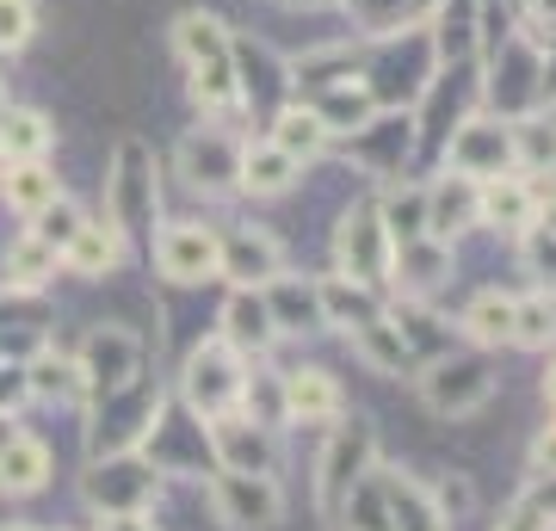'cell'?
<instances>
[{
  "mask_svg": "<svg viewBox=\"0 0 556 531\" xmlns=\"http://www.w3.org/2000/svg\"><path fill=\"white\" fill-rule=\"evenodd\" d=\"M155 266L167 285H204V278H217V229H204V223H167L155 241Z\"/></svg>",
  "mask_w": 556,
  "mask_h": 531,
  "instance_id": "4fadbf2b",
  "label": "cell"
},
{
  "mask_svg": "<svg viewBox=\"0 0 556 531\" xmlns=\"http://www.w3.org/2000/svg\"><path fill=\"white\" fill-rule=\"evenodd\" d=\"M495 531H556V526L532 507V501H514V507L501 513V526H495Z\"/></svg>",
  "mask_w": 556,
  "mask_h": 531,
  "instance_id": "7bdbcfd3",
  "label": "cell"
},
{
  "mask_svg": "<svg viewBox=\"0 0 556 531\" xmlns=\"http://www.w3.org/2000/svg\"><path fill=\"white\" fill-rule=\"evenodd\" d=\"M378 482H383V507H390V531H452L445 513L433 507V494L420 489L415 476L378 470Z\"/></svg>",
  "mask_w": 556,
  "mask_h": 531,
  "instance_id": "cb8c5ba5",
  "label": "cell"
},
{
  "mask_svg": "<svg viewBox=\"0 0 556 531\" xmlns=\"http://www.w3.org/2000/svg\"><path fill=\"white\" fill-rule=\"evenodd\" d=\"M105 223L124 241H142L149 223H155V155H149L142 137H124L118 155H112V174H105Z\"/></svg>",
  "mask_w": 556,
  "mask_h": 531,
  "instance_id": "3957f363",
  "label": "cell"
},
{
  "mask_svg": "<svg viewBox=\"0 0 556 531\" xmlns=\"http://www.w3.org/2000/svg\"><path fill=\"white\" fill-rule=\"evenodd\" d=\"M211 427V457H217V470H248V476H273L278 470V427L254 420V414H217V420H204Z\"/></svg>",
  "mask_w": 556,
  "mask_h": 531,
  "instance_id": "8fae6325",
  "label": "cell"
},
{
  "mask_svg": "<svg viewBox=\"0 0 556 531\" xmlns=\"http://www.w3.org/2000/svg\"><path fill=\"white\" fill-rule=\"evenodd\" d=\"M420 402L439 414V420H470L495 402V371L482 365L477 353H439L427 358V371L415 377Z\"/></svg>",
  "mask_w": 556,
  "mask_h": 531,
  "instance_id": "277c9868",
  "label": "cell"
},
{
  "mask_svg": "<svg viewBox=\"0 0 556 531\" xmlns=\"http://www.w3.org/2000/svg\"><path fill=\"white\" fill-rule=\"evenodd\" d=\"M532 476H556V427L532 439Z\"/></svg>",
  "mask_w": 556,
  "mask_h": 531,
  "instance_id": "f6af8a7d",
  "label": "cell"
},
{
  "mask_svg": "<svg viewBox=\"0 0 556 531\" xmlns=\"http://www.w3.org/2000/svg\"><path fill=\"white\" fill-rule=\"evenodd\" d=\"M298 167L303 161H291L285 149H273V142H241V161H236V186L254 198H278L298 186Z\"/></svg>",
  "mask_w": 556,
  "mask_h": 531,
  "instance_id": "603a6c76",
  "label": "cell"
},
{
  "mask_svg": "<svg viewBox=\"0 0 556 531\" xmlns=\"http://www.w3.org/2000/svg\"><path fill=\"white\" fill-rule=\"evenodd\" d=\"M334 254H340V278H358V285H390V236H383L378 198L353 204L334 229Z\"/></svg>",
  "mask_w": 556,
  "mask_h": 531,
  "instance_id": "9c48e42d",
  "label": "cell"
},
{
  "mask_svg": "<svg viewBox=\"0 0 556 531\" xmlns=\"http://www.w3.org/2000/svg\"><path fill=\"white\" fill-rule=\"evenodd\" d=\"M266 309H273L278 334H321V328H328V321H321V291L303 285V278L278 273L273 285H266Z\"/></svg>",
  "mask_w": 556,
  "mask_h": 531,
  "instance_id": "7402d4cb",
  "label": "cell"
},
{
  "mask_svg": "<svg viewBox=\"0 0 556 531\" xmlns=\"http://www.w3.org/2000/svg\"><path fill=\"white\" fill-rule=\"evenodd\" d=\"M273 149H285L291 161H316L321 149H328V124L316 118V105H285L273 118Z\"/></svg>",
  "mask_w": 556,
  "mask_h": 531,
  "instance_id": "1f68e13d",
  "label": "cell"
},
{
  "mask_svg": "<svg viewBox=\"0 0 556 531\" xmlns=\"http://www.w3.org/2000/svg\"><path fill=\"white\" fill-rule=\"evenodd\" d=\"M0 198L20 211V217H38L43 204H56L62 186L43 161H7V179H0Z\"/></svg>",
  "mask_w": 556,
  "mask_h": 531,
  "instance_id": "f1b7e54d",
  "label": "cell"
},
{
  "mask_svg": "<svg viewBox=\"0 0 556 531\" xmlns=\"http://www.w3.org/2000/svg\"><path fill=\"white\" fill-rule=\"evenodd\" d=\"M353 353L371 365V371H383V377H402L408 365H415V353H408V340H402V328L390 321V315H378V321H365L353 334Z\"/></svg>",
  "mask_w": 556,
  "mask_h": 531,
  "instance_id": "4dcf8cb0",
  "label": "cell"
},
{
  "mask_svg": "<svg viewBox=\"0 0 556 531\" xmlns=\"http://www.w3.org/2000/svg\"><path fill=\"white\" fill-rule=\"evenodd\" d=\"M445 278H452V241L415 236V241H402V248H390V285L402 296H433Z\"/></svg>",
  "mask_w": 556,
  "mask_h": 531,
  "instance_id": "2e32d148",
  "label": "cell"
},
{
  "mask_svg": "<svg viewBox=\"0 0 556 531\" xmlns=\"http://www.w3.org/2000/svg\"><path fill=\"white\" fill-rule=\"evenodd\" d=\"M514 130V167L519 174H556V118L532 112V118L507 124Z\"/></svg>",
  "mask_w": 556,
  "mask_h": 531,
  "instance_id": "d6a6232c",
  "label": "cell"
},
{
  "mask_svg": "<svg viewBox=\"0 0 556 531\" xmlns=\"http://www.w3.org/2000/svg\"><path fill=\"white\" fill-rule=\"evenodd\" d=\"M174 43L186 56V75H192V99L204 112H229L241 99V80H236V43L211 13H186L174 25Z\"/></svg>",
  "mask_w": 556,
  "mask_h": 531,
  "instance_id": "6da1fadb",
  "label": "cell"
},
{
  "mask_svg": "<svg viewBox=\"0 0 556 531\" xmlns=\"http://www.w3.org/2000/svg\"><path fill=\"white\" fill-rule=\"evenodd\" d=\"M211 513L223 531H278L285 526V489L278 476H248V470H217L204 482Z\"/></svg>",
  "mask_w": 556,
  "mask_h": 531,
  "instance_id": "8992f818",
  "label": "cell"
},
{
  "mask_svg": "<svg viewBox=\"0 0 556 531\" xmlns=\"http://www.w3.org/2000/svg\"><path fill=\"white\" fill-rule=\"evenodd\" d=\"M544 402L556 408V358H551V377H544Z\"/></svg>",
  "mask_w": 556,
  "mask_h": 531,
  "instance_id": "681fc988",
  "label": "cell"
},
{
  "mask_svg": "<svg viewBox=\"0 0 556 531\" xmlns=\"http://www.w3.org/2000/svg\"><path fill=\"white\" fill-rule=\"evenodd\" d=\"M31 31H38V0H0V50H7V56L25 50Z\"/></svg>",
  "mask_w": 556,
  "mask_h": 531,
  "instance_id": "f35d334b",
  "label": "cell"
},
{
  "mask_svg": "<svg viewBox=\"0 0 556 531\" xmlns=\"http://www.w3.org/2000/svg\"><path fill=\"white\" fill-rule=\"evenodd\" d=\"M217 273L236 285V291H266L278 273H285V248H278L266 229L241 223L229 236H217Z\"/></svg>",
  "mask_w": 556,
  "mask_h": 531,
  "instance_id": "7c38bea8",
  "label": "cell"
},
{
  "mask_svg": "<svg viewBox=\"0 0 556 531\" xmlns=\"http://www.w3.org/2000/svg\"><path fill=\"white\" fill-rule=\"evenodd\" d=\"M278 408H285V420H303V427H328V420H340V408H346V395H340V383L328 371H285L278 377Z\"/></svg>",
  "mask_w": 556,
  "mask_h": 531,
  "instance_id": "e0dca14e",
  "label": "cell"
},
{
  "mask_svg": "<svg viewBox=\"0 0 556 531\" xmlns=\"http://www.w3.org/2000/svg\"><path fill=\"white\" fill-rule=\"evenodd\" d=\"M427 494H433V507L445 513V526H457V519L470 513V482H464V476H452V482H439V489H427Z\"/></svg>",
  "mask_w": 556,
  "mask_h": 531,
  "instance_id": "ab89813d",
  "label": "cell"
},
{
  "mask_svg": "<svg viewBox=\"0 0 556 531\" xmlns=\"http://www.w3.org/2000/svg\"><path fill=\"white\" fill-rule=\"evenodd\" d=\"M378 217H383V236H390V248L427 236V186H402V192L378 198Z\"/></svg>",
  "mask_w": 556,
  "mask_h": 531,
  "instance_id": "836d02e7",
  "label": "cell"
},
{
  "mask_svg": "<svg viewBox=\"0 0 556 531\" xmlns=\"http://www.w3.org/2000/svg\"><path fill=\"white\" fill-rule=\"evenodd\" d=\"M334 526H340V531H390V507H383V482H378V470H371L353 494H346V501H340Z\"/></svg>",
  "mask_w": 556,
  "mask_h": 531,
  "instance_id": "d590c367",
  "label": "cell"
},
{
  "mask_svg": "<svg viewBox=\"0 0 556 531\" xmlns=\"http://www.w3.org/2000/svg\"><path fill=\"white\" fill-rule=\"evenodd\" d=\"M93 457H112V452H137L142 439L155 433V420L167 414V395L155 390V383H130V390L105 395V402H93Z\"/></svg>",
  "mask_w": 556,
  "mask_h": 531,
  "instance_id": "ba28073f",
  "label": "cell"
},
{
  "mask_svg": "<svg viewBox=\"0 0 556 531\" xmlns=\"http://www.w3.org/2000/svg\"><path fill=\"white\" fill-rule=\"evenodd\" d=\"M223 340L241 358H260L273 346L278 328H273V309H266V291H229V303H223Z\"/></svg>",
  "mask_w": 556,
  "mask_h": 531,
  "instance_id": "ffe728a7",
  "label": "cell"
},
{
  "mask_svg": "<svg viewBox=\"0 0 556 531\" xmlns=\"http://www.w3.org/2000/svg\"><path fill=\"white\" fill-rule=\"evenodd\" d=\"M371 470H378V427H371V420L334 427V433H328V452H321V464H316V507H321L328 526H334L340 501H346Z\"/></svg>",
  "mask_w": 556,
  "mask_h": 531,
  "instance_id": "5b68a950",
  "label": "cell"
},
{
  "mask_svg": "<svg viewBox=\"0 0 556 531\" xmlns=\"http://www.w3.org/2000/svg\"><path fill=\"white\" fill-rule=\"evenodd\" d=\"M0 112H7V99H0Z\"/></svg>",
  "mask_w": 556,
  "mask_h": 531,
  "instance_id": "db71d44e",
  "label": "cell"
},
{
  "mask_svg": "<svg viewBox=\"0 0 556 531\" xmlns=\"http://www.w3.org/2000/svg\"><path fill=\"white\" fill-rule=\"evenodd\" d=\"M124 254H130V241H124L112 223H80L75 241L62 248V266L75 278H112L124 266Z\"/></svg>",
  "mask_w": 556,
  "mask_h": 531,
  "instance_id": "44dd1931",
  "label": "cell"
},
{
  "mask_svg": "<svg viewBox=\"0 0 556 531\" xmlns=\"http://www.w3.org/2000/svg\"><path fill=\"white\" fill-rule=\"evenodd\" d=\"M25 377H31V402H87V383H80L75 353L43 346V353L25 365Z\"/></svg>",
  "mask_w": 556,
  "mask_h": 531,
  "instance_id": "83f0119b",
  "label": "cell"
},
{
  "mask_svg": "<svg viewBox=\"0 0 556 531\" xmlns=\"http://www.w3.org/2000/svg\"><path fill=\"white\" fill-rule=\"evenodd\" d=\"M477 223L489 229H507V236H526L538 223V192L514 174H495V179H477Z\"/></svg>",
  "mask_w": 556,
  "mask_h": 531,
  "instance_id": "ac0fdd59",
  "label": "cell"
},
{
  "mask_svg": "<svg viewBox=\"0 0 556 531\" xmlns=\"http://www.w3.org/2000/svg\"><path fill=\"white\" fill-rule=\"evenodd\" d=\"M75 365H80V383H87V402H105V395L130 390L142 377V340L118 321H100V328H87Z\"/></svg>",
  "mask_w": 556,
  "mask_h": 531,
  "instance_id": "52a82bcc",
  "label": "cell"
},
{
  "mask_svg": "<svg viewBox=\"0 0 556 531\" xmlns=\"http://www.w3.org/2000/svg\"><path fill=\"white\" fill-rule=\"evenodd\" d=\"M0 531H38V526H25V519H7V526H0Z\"/></svg>",
  "mask_w": 556,
  "mask_h": 531,
  "instance_id": "f907efd6",
  "label": "cell"
},
{
  "mask_svg": "<svg viewBox=\"0 0 556 531\" xmlns=\"http://www.w3.org/2000/svg\"><path fill=\"white\" fill-rule=\"evenodd\" d=\"M80 223H87V217H80L75 204H68V198H56V204H43L38 217H31V236H38V241H50V248L62 254V248L75 241V229H80Z\"/></svg>",
  "mask_w": 556,
  "mask_h": 531,
  "instance_id": "74e56055",
  "label": "cell"
},
{
  "mask_svg": "<svg viewBox=\"0 0 556 531\" xmlns=\"http://www.w3.org/2000/svg\"><path fill=\"white\" fill-rule=\"evenodd\" d=\"M241 390H248V358L229 346L223 334L199 340L186 371H179V395L199 420H217V414H236L241 408Z\"/></svg>",
  "mask_w": 556,
  "mask_h": 531,
  "instance_id": "7a4b0ae2",
  "label": "cell"
},
{
  "mask_svg": "<svg viewBox=\"0 0 556 531\" xmlns=\"http://www.w3.org/2000/svg\"><path fill=\"white\" fill-rule=\"evenodd\" d=\"M519 501H532V507H538V513H544V519L556 526V476H532V489L519 494Z\"/></svg>",
  "mask_w": 556,
  "mask_h": 531,
  "instance_id": "ee69618b",
  "label": "cell"
},
{
  "mask_svg": "<svg viewBox=\"0 0 556 531\" xmlns=\"http://www.w3.org/2000/svg\"><path fill=\"white\" fill-rule=\"evenodd\" d=\"M31 402V377L25 365H0V414H20Z\"/></svg>",
  "mask_w": 556,
  "mask_h": 531,
  "instance_id": "b9f144b4",
  "label": "cell"
},
{
  "mask_svg": "<svg viewBox=\"0 0 556 531\" xmlns=\"http://www.w3.org/2000/svg\"><path fill=\"white\" fill-rule=\"evenodd\" d=\"M538 7H544V13H556V0H538Z\"/></svg>",
  "mask_w": 556,
  "mask_h": 531,
  "instance_id": "816d5d0a",
  "label": "cell"
},
{
  "mask_svg": "<svg viewBox=\"0 0 556 531\" xmlns=\"http://www.w3.org/2000/svg\"><path fill=\"white\" fill-rule=\"evenodd\" d=\"M464 229H477V179L470 174H445L427 186V236L457 241Z\"/></svg>",
  "mask_w": 556,
  "mask_h": 531,
  "instance_id": "d6986e66",
  "label": "cell"
},
{
  "mask_svg": "<svg viewBox=\"0 0 556 531\" xmlns=\"http://www.w3.org/2000/svg\"><path fill=\"white\" fill-rule=\"evenodd\" d=\"M464 334L477 340V346H507V340H514V296L482 291L477 303L464 309Z\"/></svg>",
  "mask_w": 556,
  "mask_h": 531,
  "instance_id": "e575fe53",
  "label": "cell"
},
{
  "mask_svg": "<svg viewBox=\"0 0 556 531\" xmlns=\"http://www.w3.org/2000/svg\"><path fill=\"white\" fill-rule=\"evenodd\" d=\"M56 142V124L38 105H7L0 112V161H43Z\"/></svg>",
  "mask_w": 556,
  "mask_h": 531,
  "instance_id": "d4e9b609",
  "label": "cell"
},
{
  "mask_svg": "<svg viewBox=\"0 0 556 531\" xmlns=\"http://www.w3.org/2000/svg\"><path fill=\"white\" fill-rule=\"evenodd\" d=\"M514 346H532V353H544V346H556V296H519L514 303Z\"/></svg>",
  "mask_w": 556,
  "mask_h": 531,
  "instance_id": "8d00e7d4",
  "label": "cell"
},
{
  "mask_svg": "<svg viewBox=\"0 0 556 531\" xmlns=\"http://www.w3.org/2000/svg\"><path fill=\"white\" fill-rule=\"evenodd\" d=\"M532 229H544V236H556V198H544V204H538V223Z\"/></svg>",
  "mask_w": 556,
  "mask_h": 531,
  "instance_id": "7dc6e473",
  "label": "cell"
},
{
  "mask_svg": "<svg viewBox=\"0 0 556 531\" xmlns=\"http://www.w3.org/2000/svg\"><path fill=\"white\" fill-rule=\"evenodd\" d=\"M13 439H20V427H13V414H0V452H7Z\"/></svg>",
  "mask_w": 556,
  "mask_h": 531,
  "instance_id": "c3c4849f",
  "label": "cell"
},
{
  "mask_svg": "<svg viewBox=\"0 0 556 531\" xmlns=\"http://www.w3.org/2000/svg\"><path fill=\"white\" fill-rule=\"evenodd\" d=\"M526 260H532V278L556 285V236H544V229H526Z\"/></svg>",
  "mask_w": 556,
  "mask_h": 531,
  "instance_id": "60d3db41",
  "label": "cell"
},
{
  "mask_svg": "<svg viewBox=\"0 0 556 531\" xmlns=\"http://www.w3.org/2000/svg\"><path fill=\"white\" fill-rule=\"evenodd\" d=\"M43 482H50V445L31 433H20L7 452H0V494H38Z\"/></svg>",
  "mask_w": 556,
  "mask_h": 531,
  "instance_id": "4316f807",
  "label": "cell"
},
{
  "mask_svg": "<svg viewBox=\"0 0 556 531\" xmlns=\"http://www.w3.org/2000/svg\"><path fill=\"white\" fill-rule=\"evenodd\" d=\"M514 167V130L495 118H470L457 124L452 137V174H470V179H495Z\"/></svg>",
  "mask_w": 556,
  "mask_h": 531,
  "instance_id": "9a60e30c",
  "label": "cell"
},
{
  "mask_svg": "<svg viewBox=\"0 0 556 531\" xmlns=\"http://www.w3.org/2000/svg\"><path fill=\"white\" fill-rule=\"evenodd\" d=\"M62 266V254L50 248V241H38L31 229H25L13 248H7V260H0V273H7V291H38V285H50Z\"/></svg>",
  "mask_w": 556,
  "mask_h": 531,
  "instance_id": "f546056e",
  "label": "cell"
},
{
  "mask_svg": "<svg viewBox=\"0 0 556 531\" xmlns=\"http://www.w3.org/2000/svg\"><path fill=\"white\" fill-rule=\"evenodd\" d=\"M303 7H328V0H303Z\"/></svg>",
  "mask_w": 556,
  "mask_h": 531,
  "instance_id": "f5cc1de1",
  "label": "cell"
},
{
  "mask_svg": "<svg viewBox=\"0 0 556 531\" xmlns=\"http://www.w3.org/2000/svg\"><path fill=\"white\" fill-rule=\"evenodd\" d=\"M321 321L328 328H346V334H358L365 321H378V291L371 285H358V278H321Z\"/></svg>",
  "mask_w": 556,
  "mask_h": 531,
  "instance_id": "484cf974",
  "label": "cell"
},
{
  "mask_svg": "<svg viewBox=\"0 0 556 531\" xmlns=\"http://www.w3.org/2000/svg\"><path fill=\"white\" fill-rule=\"evenodd\" d=\"M236 161H241V142L229 130H186L179 142V179L192 186V192H229L236 186Z\"/></svg>",
  "mask_w": 556,
  "mask_h": 531,
  "instance_id": "5bb4252c",
  "label": "cell"
},
{
  "mask_svg": "<svg viewBox=\"0 0 556 531\" xmlns=\"http://www.w3.org/2000/svg\"><path fill=\"white\" fill-rule=\"evenodd\" d=\"M155 489H161V470L137 452L93 457V470H87V501L100 513H149L155 507Z\"/></svg>",
  "mask_w": 556,
  "mask_h": 531,
  "instance_id": "30bf717a",
  "label": "cell"
},
{
  "mask_svg": "<svg viewBox=\"0 0 556 531\" xmlns=\"http://www.w3.org/2000/svg\"><path fill=\"white\" fill-rule=\"evenodd\" d=\"M93 531H155V513H100Z\"/></svg>",
  "mask_w": 556,
  "mask_h": 531,
  "instance_id": "bcb514c9",
  "label": "cell"
}]
</instances>
